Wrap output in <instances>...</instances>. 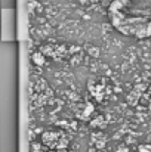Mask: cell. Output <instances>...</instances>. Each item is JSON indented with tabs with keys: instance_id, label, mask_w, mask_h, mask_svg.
<instances>
[{
	"instance_id": "2",
	"label": "cell",
	"mask_w": 151,
	"mask_h": 152,
	"mask_svg": "<svg viewBox=\"0 0 151 152\" xmlns=\"http://www.w3.org/2000/svg\"><path fill=\"white\" fill-rule=\"evenodd\" d=\"M42 139H43V143L52 149H62L68 143V139L62 132H46Z\"/></svg>"
},
{
	"instance_id": "1",
	"label": "cell",
	"mask_w": 151,
	"mask_h": 152,
	"mask_svg": "<svg viewBox=\"0 0 151 152\" xmlns=\"http://www.w3.org/2000/svg\"><path fill=\"white\" fill-rule=\"evenodd\" d=\"M107 12L120 34L136 40L151 37V0H113Z\"/></svg>"
},
{
	"instance_id": "3",
	"label": "cell",
	"mask_w": 151,
	"mask_h": 152,
	"mask_svg": "<svg viewBox=\"0 0 151 152\" xmlns=\"http://www.w3.org/2000/svg\"><path fill=\"white\" fill-rule=\"evenodd\" d=\"M33 59H34V62H36L37 65H42V64L45 62V58H43V55H42V53H34Z\"/></svg>"
}]
</instances>
